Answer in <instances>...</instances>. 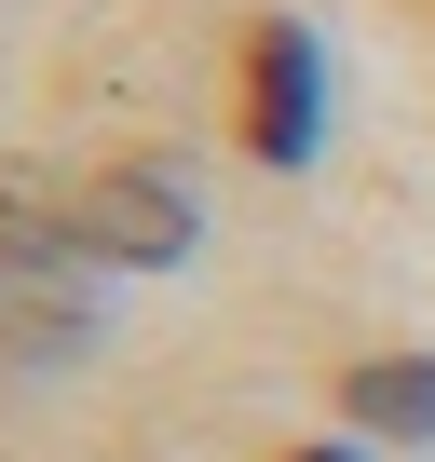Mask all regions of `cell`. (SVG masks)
I'll use <instances>...</instances> for the list:
<instances>
[{"label":"cell","instance_id":"obj_1","mask_svg":"<svg viewBox=\"0 0 435 462\" xmlns=\"http://www.w3.org/2000/svg\"><path fill=\"white\" fill-rule=\"evenodd\" d=\"M96 340V259L69 245L55 204H0V354L69 367Z\"/></svg>","mask_w":435,"mask_h":462},{"label":"cell","instance_id":"obj_2","mask_svg":"<svg viewBox=\"0 0 435 462\" xmlns=\"http://www.w3.org/2000/svg\"><path fill=\"white\" fill-rule=\"evenodd\" d=\"M55 217H69V245H82L96 273H163V259H190V190H177L163 163H109V177H82Z\"/></svg>","mask_w":435,"mask_h":462},{"label":"cell","instance_id":"obj_3","mask_svg":"<svg viewBox=\"0 0 435 462\" xmlns=\"http://www.w3.org/2000/svg\"><path fill=\"white\" fill-rule=\"evenodd\" d=\"M313 123H327V55H313L300 14H273V28L245 42V150H259V163H300Z\"/></svg>","mask_w":435,"mask_h":462},{"label":"cell","instance_id":"obj_4","mask_svg":"<svg viewBox=\"0 0 435 462\" xmlns=\"http://www.w3.org/2000/svg\"><path fill=\"white\" fill-rule=\"evenodd\" d=\"M340 408H354L367 435H435V354H367V367L340 381Z\"/></svg>","mask_w":435,"mask_h":462},{"label":"cell","instance_id":"obj_5","mask_svg":"<svg viewBox=\"0 0 435 462\" xmlns=\"http://www.w3.org/2000/svg\"><path fill=\"white\" fill-rule=\"evenodd\" d=\"M300 462H354V448H300Z\"/></svg>","mask_w":435,"mask_h":462}]
</instances>
